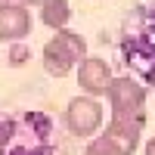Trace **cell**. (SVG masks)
<instances>
[{
	"label": "cell",
	"mask_w": 155,
	"mask_h": 155,
	"mask_svg": "<svg viewBox=\"0 0 155 155\" xmlns=\"http://www.w3.org/2000/svg\"><path fill=\"white\" fill-rule=\"evenodd\" d=\"M84 56H87V41L78 31H68V28L56 31L53 41H47L44 53H41L44 68L53 74V78H68Z\"/></svg>",
	"instance_id": "obj_1"
},
{
	"label": "cell",
	"mask_w": 155,
	"mask_h": 155,
	"mask_svg": "<svg viewBox=\"0 0 155 155\" xmlns=\"http://www.w3.org/2000/svg\"><path fill=\"white\" fill-rule=\"evenodd\" d=\"M106 99L112 109V118H130V121H143L146 112V87L127 78H112L106 87Z\"/></svg>",
	"instance_id": "obj_2"
},
{
	"label": "cell",
	"mask_w": 155,
	"mask_h": 155,
	"mask_svg": "<svg viewBox=\"0 0 155 155\" xmlns=\"http://www.w3.org/2000/svg\"><path fill=\"white\" fill-rule=\"evenodd\" d=\"M65 127L71 137H81V140H90L99 134L102 127V106L99 99L93 96H74L68 106H65Z\"/></svg>",
	"instance_id": "obj_3"
},
{
	"label": "cell",
	"mask_w": 155,
	"mask_h": 155,
	"mask_svg": "<svg viewBox=\"0 0 155 155\" xmlns=\"http://www.w3.org/2000/svg\"><path fill=\"white\" fill-rule=\"evenodd\" d=\"M112 81V65L99 56H84L78 62V87L84 90V96H106V87Z\"/></svg>",
	"instance_id": "obj_4"
},
{
	"label": "cell",
	"mask_w": 155,
	"mask_h": 155,
	"mask_svg": "<svg viewBox=\"0 0 155 155\" xmlns=\"http://www.w3.org/2000/svg\"><path fill=\"white\" fill-rule=\"evenodd\" d=\"M31 9L22 6V3H0V41H9L16 44L22 37L31 34Z\"/></svg>",
	"instance_id": "obj_5"
},
{
	"label": "cell",
	"mask_w": 155,
	"mask_h": 155,
	"mask_svg": "<svg viewBox=\"0 0 155 155\" xmlns=\"http://www.w3.org/2000/svg\"><path fill=\"white\" fill-rule=\"evenodd\" d=\"M102 137L118 149V155H134L143 140V121H130V118H112L109 127L102 130Z\"/></svg>",
	"instance_id": "obj_6"
},
{
	"label": "cell",
	"mask_w": 155,
	"mask_h": 155,
	"mask_svg": "<svg viewBox=\"0 0 155 155\" xmlns=\"http://www.w3.org/2000/svg\"><path fill=\"white\" fill-rule=\"evenodd\" d=\"M41 22L53 31H62L68 28L71 22V3L68 0H44L41 3Z\"/></svg>",
	"instance_id": "obj_7"
},
{
	"label": "cell",
	"mask_w": 155,
	"mask_h": 155,
	"mask_svg": "<svg viewBox=\"0 0 155 155\" xmlns=\"http://www.w3.org/2000/svg\"><path fill=\"white\" fill-rule=\"evenodd\" d=\"M84 155H118V149H115V146L109 143V140H106V137L99 134V137H93V140L87 143Z\"/></svg>",
	"instance_id": "obj_8"
},
{
	"label": "cell",
	"mask_w": 155,
	"mask_h": 155,
	"mask_svg": "<svg viewBox=\"0 0 155 155\" xmlns=\"http://www.w3.org/2000/svg\"><path fill=\"white\" fill-rule=\"evenodd\" d=\"M25 56H28V50H25L19 41H16V47H12V53H9V59H12V65H19V62L25 59Z\"/></svg>",
	"instance_id": "obj_9"
},
{
	"label": "cell",
	"mask_w": 155,
	"mask_h": 155,
	"mask_svg": "<svg viewBox=\"0 0 155 155\" xmlns=\"http://www.w3.org/2000/svg\"><path fill=\"white\" fill-rule=\"evenodd\" d=\"M143 155H155V140H146V149H143Z\"/></svg>",
	"instance_id": "obj_10"
},
{
	"label": "cell",
	"mask_w": 155,
	"mask_h": 155,
	"mask_svg": "<svg viewBox=\"0 0 155 155\" xmlns=\"http://www.w3.org/2000/svg\"><path fill=\"white\" fill-rule=\"evenodd\" d=\"M19 3H22V6H28V9H31V6H41V3H44V0H19Z\"/></svg>",
	"instance_id": "obj_11"
},
{
	"label": "cell",
	"mask_w": 155,
	"mask_h": 155,
	"mask_svg": "<svg viewBox=\"0 0 155 155\" xmlns=\"http://www.w3.org/2000/svg\"><path fill=\"white\" fill-rule=\"evenodd\" d=\"M0 3H9V0H0Z\"/></svg>",
	"instance_id": "obj_12"
}]
</instances>
